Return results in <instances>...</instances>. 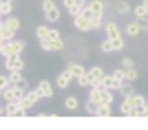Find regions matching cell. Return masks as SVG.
Returning a JSON list of instances; mask_svg holds the SVG:
<instances>
[{
    "instance_id": "42",
    "label": "cell",
    "mask_w": 148,
    "mask_h": 130,
    "mask_svg": "<svg viewBox=\"0 0 148 130\" xmlns=\"http://www.w3.org/2000/svg\"><path fill=\"white\" fill-rule=\"evenodd\" d=\"M0 97H2V91H0Z\"/></svg>"
},
{
    "instance_id": "18",
    "label": "cell",
    "mask_w": 148,
    "mask_h": 130,
    "mask_svg": "<svg viewBox=\"0 0 148 130\" xmlns=\"http://www.w3.org/2000/svg\"><path fill=\"white\" fill-rule=\"evenodd\" d=\"M86 73L91 75V82H93V84H99V82H102V77L106 75L102 66H91V68H86Z\"/></svg>"
},
{
    "instance_id": "33",
    "label": "cell",
    "mask_w": 148,
    "mask_h": 130,
    "mask_svg": "<svg viewBox=\"0 0 148 130\" xmlns=\"http://www.w3.org/2000/svg\"><path fill=\"white\" fill-rule=\"evenodd\" d=\"M111 40H113V49H115V51H124V46H126V42H124V35L111 37Z\"/></svg>"
},
{
    "instance_id": "29",
    "label": "cell",
    "mask_w": 148,
    "mask_h": 130,
    "mask_svg": "<svg viewBox=\"0 0 148 130\" xmlns=\"http://www.w3.org/2000/svg\"><path fill=\"white\" fill-rule=\"evenodd\" d=\"M111 115H113V106L97 104V117H111Z\"/></svg>"
},
{
    "instance_id": "41",
    "label": "cell",
    "mask_w": 148,
    "mask_h": 130,
    "mask_svg": "<svg viewBox=\"0 0 148 130\" xmlns=\"http://www.w3.org/2000/svg\"><path fill=\"white\" fill-rule=\"evenodd\" d=\"M2 20H5V18H2V16H0V27H2Z\"/></svg>"
},
{
    "instance_id": "28",
    "label": "cell",
    "mask_w": 148,
    "mask_h": 130,
    "mask_svg": "<svg viewBox=\"0 0 148 130\" xmlns=\"http://www.w3.org/2000/svg\"><path fill=\"white\" fill-rule=\"evenodd\" d=\"M77 86H82V88H88V86H93V82H91V75L86 73V71H84V73L80 75V77H77Z\"/></svg>"
},
{
    "instance_id": "16",
    "label": "cell",
    "mask_w": 148,
    "mask_h": 130,
    "mask_svg": "<svg viewBox=\"0 0 148 130\" xmlns=\"http://www.w3.org/2000/svg\"><path fill=\"white\" fill-rule=\"evenodd\" d=\"M9 84L27 88V80H25V75H22V71H9Z\"/></svg>"
},
{
    "instance_id": "5",
    "label": "cell",
    "mask_w": 148,
    "mask_h": 130,
    "mask_svg": "<svg viewBox=\"0 0 148 130\" xmlns=\"http://www.w3.org/2000/svg\"><path fill=\"white\" fill-rule=\"evenodd\" d=\"M40 49L47 51V53H62L64 51V40H62V35H49L44 40H40Z\"/></svg>"
},
{
    "instance_id": "27",
    "label": "cell",
    "mask_w": 148,
    "mask_h": 130,
    "mask_svg": "<svg viewBox=\"0 0 148 130\" xmlns=\"http://www.w3.org/2000/svg\"><path fill=\"white\" fill-rule=\"evenodd\" d=\"M130 101H133V106H135V110H139V108H144V106H146V101H148V99L144 97V95L135 93L133 97H130Z\"/></svg>"
},
{
    "instance_id": "22",
    "label": "cell",
    "mask_w": 148,
    "mask_h": 130,
    "mask_svg": "<svg viewBox=\"0 0 148 130\" xmlns=\"http://www.w3.org/2000/svg\"><path fill=\"white\" fill-rule=\"evenodd\" d=\"M13 11V0H0V16L7 18V16H11Z\"/></svg>"
},
{
    "instance_id": "10",
    "label": "cell",
    "mask_w": 148,
    "mask_h": 130,
    "mask_svg": "<svg viewBox=\"0 0 148 130\" xmlns=\"http://www.w3.org/2000/svg\"><path fill=\"white\" fill-rule=\"evenodd\" d=\"M73 82H75V80H73V75L69 73L66 68H64V71H60V73H58V77H56V86L60 88V91H64V88H69Z\"/></svg>"
},
{
    "instance_id": "4",
    "label": "cell",
    "mask_w": 148,
    "mask_h": 130,
    "mask_svg": "<svg viewBox=\"0 0 148 130\" xmlns=\"http://www.w3.org/2000/svg\"><path fill=\"white\" fill-rule=\"evenodd\" d=\"M42 16L47 18V22H51V25H56V22H60L62 20V13H60V7L56 5V0H42Z\"/></svg>"
},
{
    "instance_id": "38",
    "label": "cell",
    "mask_w": 148,
    "mask_h": 130,
    "mask_svg": "<svg viewBox=\"0 0 148 130\" xmlns=\"http://www.w3.org/2000/svg\"><path fill=\"white\" fill-rule=\"evenodd\" d=\"M2 115H5V106H0V117H2Z\"/></svg>"
},
{
    "instance_id": "15",
    "label": "cell",
    "mask_w": 148,
    "mask_h": 130,
    "mask_svg": "<svg viewBox=\"0 0 148 130\" xmlns=\"http://www.w3.org/2000/svg\"><path fill=\"white\" fill-rule=\"evenodd\" d=\"M133 16H135V20H146L148 18V0H142L137 7H133Z\"/></svg>"
},
{
    "instance_id": "2",
    "label": "cell",
    "mask_w": 148,
    "mask_h": 130,
    "mask_svg": "<svg viewBox=\"0 0 148 130\" xmlns=\"http://www.w3.org/2000/svg\"><path fill=\"white\" fill-rule=\"evenodd\" d=\"M20 31V18H16V16H7L5 20H2V27H0V35L7 40H13V37L18 35Z\"/></svg>"
},
{
    "instance_id": "11",
    "label": "cell",
    "mask_w": 148,
    "mask_h": 130,
    "mask_svg": "<svg viewBox=\"0 0 148 130\" xmlns=\"http://www.w3.org/2000/svg\"><path fill=\"white\" fill-rule=\"evenodd\" d=\"M22 101H25L27 108H33V106H38L40 101H42V97H40V93H38V88H31V91H27V93H25Z\"/></svg>"
},
{
    "instance_id": "20",
    "label": "cell",
    "mask_w": 148,
    "mask_h": 130,
    "mask_svg": "<svg viewBox=\"0 0 148 130\" xmlns=\"http://www.w3.org/2000/svg\"><path fill=\"white\" fill-rule=\"evenodd\" d=\"M133 110H135V106H133L130 97H124L122 106H119V115H124V117H133Z\"/></svg>"
},
{
    "instance_id": "21",
    "label": "cell",
    "mask_w": 148,
    "mask_h": 130,
    "mask_svg": "<svg viewBox=\"0 0 148 130\" xmlns=\"http://www.w3.org/2000/svg\"><path fill=\"white\" fill-rule=\"evenodd\" d=\"M66 71H69V73H71V75H73V80H77V77H80V75L84 73V71H86V68L82 66L80 62H71V64H69V66H66Z\"/></svg>"
},
{
    "instance_id": "19",
    "label": "cell",
    "mask_w": 148,
    "mask_h": 130,
    "mask_svg": "<svg viewBox=\"0 0 148 130\" xmlns=\"http://www.w3.org/2000/svg\"><path fill=\"white\" fill-rule=\"evenodd\" d=\"M104 33H106V37H117V35H122L119 25H117V22H113V20H108V22L104 25Z\"/></svg>"
},
{
    "instance_id": "23",
    "label": "cell",
    "mask_w": 148,
    "mask_h": 130,
    "mask_svg": "<svg viewBox=\"0 0 148 130\" xmlns=\"http://www.w3.org/2000/svg\"><path fill=\"white\" fill-rule=\"evenodd\" d=\"M64 108H66V110H77V108H80V99L75 97V95H69L66 99H64Z\"/></svg>"
},
{
    "instance_id": "14",
    "label": "cell",
    "mask_w": 148,
    "mask_h": 130,
    "mask_svg": "<svg viewBox=\"0 0 148 130\" xmlns=\"http://www.w3.org/2000/svg\"><path fill=\"white\" fill-rule=\"evenodd\" d=\"M122 84H124V82L115 80V77H113V75H108V73H106L104 77H102V82H99V86L108 88V91H113V93H115V91H119V88H122Z\"/></svg>"
},
{
    "instance_id": "31",
    "label": "cell",
    "mask_w": 148,
    "mask_h": 130,
    "mask_svg": "<svg viewBox=\"0 0 148 130\" xmlns=\"http://www.w3.org/2000/svg\"><path fill=\"white\" fill-rule=\"evenodd\" d=\"M49 33H51V27L40 25V27L36 29V37H38V42H40V40H44V37H49Z\"/></svg>"
},
{
    "instance_id": "12",
    "label": "cell",
    "mask_w": 148,
    "mask_h": 130,
    "mask_svg": "<svg viewBox=\"0 0 148 130\" xmlns=\"http://www.w3.org/2000/svg\"><path fill=\"white\" fill-rule=\"evenodd\" d=\"M36 88H38V93H40V97H42V99H51V97H53V93H56V88H53V84H51L49 80H42Z\"/></svg>"
},
{
    "instance_id": "30",
    "label": "cell",
    "mask_w": 148,
    "mask_h": 130,
    "mask_svg": "<svg viewBox=\"0 0 148 130\" xmlns=\"http://www.w3.org/2000/svg\"><path fill=\"white\" fill-rule=\"evenodd\" d=\"M84 112L91 115V117H97V104H95L93 99H88L86 104H84Z\"/></svg>"
},
{
    "instance_id": "40",
    "label": "cell",
    "mask_w": 148,
    "mask_h": 130,
    "mask_svg": "<svg viewBox=\"0 0 148 130\" xmlns=\"http://www.w3.org/2000/svg\"><path fill=\"white\" fill-rule=\"evenodd\" d=\"M2 44H5V37H2V35H0V46H2Z\"/></svg>"
},
{
    "instance_id": "17",
    "label": "cell",
    "mask_w": 148,
    "mask_h": 130,
    "mask_svg": "<svg viewBox=\"0 0 148 130\" xmlns=\"http://www.w3.org/2000/svg\"><path fill=\"white\" fill-rule=\"evenodd\" d=\"M124 33H126L128 37H137L139 33H142V22H139V20L128 22V25H126V29H124Z\"/></svg>"
},
{
    "instance_id": "9",
    "label": "cell",
    "mask_w": 148,
    "mask_h": 130,
    "mask_svg": "<svg viewBox=\"0 0 148 130\" xmlns=\"http://www.w3.org/2000/svg\"><path fill=\"white\" fill-rule=\"evenodd\" d=\"M73 27L80 33H88V31H91V18L84 16V13H80V16H75V18H73Z\"/></svg>"
},
{
    "instance_id": "26",
    "label": "cell",
    "mask_w": 148,
    "mask_h": 130,
    "mask_svg": "<svg viewBox=\"0 0 148 130\" xmlns=\"http://www.w3.org/2000/svg\"><path fill=\"white\" fill-rule=\"evenodd\" d=\"M115 11H117L119 16H126V13H130V11H133V7H130L128 2H126V0H119L117 5H115Z\"/></svg>"
},
{
    "instance_id": "24",
    "label": "cell",
    "mask_w": 148,
    "mask_h": 130,
    "mask_svg": "<svg viewBox=\"0 0 148 130\" xmlns=\"http://www.w3.org/2000/svg\"><path fill=\"white\" fill-rule=\"evenodd\" d=\"M99 51H102L104 55H111V53H115V49H113V40H111V37H104V40L99 42Z\"/></svg>"
},
{
    "instance_id": "39",
    "label": "cell",
    "mask_w": 148,
    "mask_h": 130,
    "mask_svg": "<svg viewBox=\"0 0 148 130\" xmlns=\"http://www.w3.org/2000/svg\"><path fill=\"white\" fill-rule=\"evenodd\" d=\"M144 110H146V117H148V101H146V106H144Z\"/></svg>"
},
{
    "instance_id": "37",
    "label": "cell",
    "mask_w": 148,
    "mask_h": 130,
    "mask_svg": "<svg viewBox=\"0 0 148 130\" xmlns=\"http://www.w3.org/2000/svg\"><path fill=\"white\" fill-rule=\"evenodd\" d=\"M7 86H9V75L0 73V91H5Z\"/></svg>"
},
{
    "instance_id": "36",
    "label": "cell",
    "mask_w": 148,
    "mask_h": 130,
    "mask_svg": "<svg viewBox=\"0 0 148 130\" xmlns=\"http://www.w3.org/2000/svg\"><path fill=\"white\" fill-rule=\"evenodd\" d=\"M119 66H122V68H133V66H135V60L126 55V57H122V64H119Z\"/></svg>"
},
{
    "instance_id": "25",
    "label": "cell",
    "mask_w": 148,
    "mask_h": 130,
    "mask_svg": "<svg viewBox=\"0 0 148 130\" xmlns=\"http://www.w3.org/2000/svg\"><path fill=\"white\" fill-rule=\"evenodd\" d=\"M119 93H122V97H133V95H135V86H133V82H124L122 88H119Z\"/></svg>"
},
{
    "instance_id": "6",
    "label": "cell",
    "mask_w": 148,
    "mask_h": 130,
    "mask_svg": "<svg viewBox=\"0 0 148 130\" xmlns=\"http://www.w3.org/2000/svg\"><path fill=\"white\" fill-rule=\"evenodd\" d=\"M25 88L22 86H16V84H9V86L2 91V99H5V104L7 101H18V99H22L25 97Z\"/></svg>"
},
{
    "instance_id": "1",
    "label": "cell",
    "mask_w": 148,
    "mask_h": 130,
    "mask_svg": "<svg viewBox=\"0 0 148 130\" xmlns=\"http://www.w3.org/2000/svg\"><path fill=\"white\" fill-rule=\"evenodd\" d=\"M88 99H93L95 104L113 106L115 104V93L108 91V88H104V86H99V84H93V86H88Z\"/></svg>"
},
{
    "instance_id": "7",
    "label": "cell",
    "mask_w": 148,
    "mask_h": 130,
    "mask_svg": "<svg viewBox=\"0 0 148 130\" xmlns=\"http://www.w3.org/2000/svg\"><path fill=\"white\" fill-rule=\"evenodd\" d=\"M88 0H64V7H66V11L71 18H75V16H80L84 9H86Z\"/></svg>"
},
{
    "instance_id": "3",
    "label": "cell",
    "mask_w": 148,
    "mask_h": 130,
    "mask_svg": "<svg viewBox=\"0 0 148 130\" xmlns=\"http://www.w3.org/2000/svg\"><path fill=\"white\" fill-rule=\"evenodd\" d=\"M27 49V40H18V37H13V40H7L2 46H0V55L7 57V55H20V53H25Z\"/></svg>"
},
{
    "instance_id": "32",
    "label": "cell",
    "mask_w": 148,
    "mask_h": 130,
    "mask_svg": "<svg viewBox=\"0 0 148 130\" xmlns=\"http://www.w3.org/2000/svg\"><path fill=\"white\" fill-rule=\"evenodd\" d=\"M113 77L115 80H119V82H126V68H122V66H117V68H113Z\"/></svg>"
},
{
    "instance_id": "34",
    "label": "cell",
    "mask_w": 148,
    "mask_h": 130,
    "mask_svg": "<svg viewBox=\"0 0 148 130\" xmlns=\"http://www.w3.org/2000/svg\"><path fill=\"white\" fill-rule=\"evenodd\" d=\"M102 27H104L102 16H93V18H91V31H97V29H102Z\"/></svg>"
},
{
    "instance_id": "13",
    "label": "cell",
    "mask_w": 148,
    "mask_h": 130,
    "mask_svg": "<svg viewBox=\"0 0 148 130\" xmlns=\"http://www.w3.org/2000/svg\"><path fill=\"white\" fill-rule=\"evenodd\" d=\"M86 9L91 11V16H102V18H104V11H106V2H104V0H88Z\"/></svg>"
},
{
    "instance_id": "35",
    "label": "cell",
    "mask_w": 148,
    "mask_h": 130,
    "mask_svg": "<svg viewBox=\"0 0 148 130\" xmlns=\"http://www.w3.org/2000/svg\"><path fill=\"white\" fill-rule=\"evenodd\" d=\"M137 77H139V71H135V66L126 68V82H137Z\"/></svg>"
},
{
    "instance_id": "8",
    "label": "cell",
    "mask_w": 148,
    "mask_h": 130,
    "mask_svg": "<svg viewBox=\"0 0 148 130\" xmlns=\"http://www.w3.org/2000/svg\"><path fill=\"white\" fill-rule=\"evenodd\" d=\"M25 68V57L22 55H7L5 57V71H22Z\"/></svg>"
}]
</instances>
